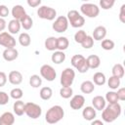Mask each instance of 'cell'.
I'll list each match as a JSON object with an SVG mask.
<instances>
[{
	"mask_svg": "<svg viewBox=\"0 0 125 125\" xmlns=\"http://www.w3.org/2000/svg\"><path fill=\"white\" fill-rule=\"evenodd\" d=\"M107 85H108V87L110 89L116 90L120 86V79L115 77V76H110L108 78V80H107Z\"/></svg>",
	"mask_w": 125,
	"mask_h": 125,
	"instance_id": "d6a6232c",
	"label": "cell"
},
{
	"mask_svg": "<svg viewBox=\"0 0 125 125\" xmlns=\"http://www.w3.org/2000/svg\"><path fill=\"white\" fill-rule=\"evenodd\" d=\"M29 85L32 88H39L42 85V78L37 74L31 75L29 77Z\"/></svg>",
	"mask_w": 125,
	"mask_h": 125,
	"instance_id": "1f68e13d",
	"label": "cell"
},
{
	"mask_svg": "<svg viewBox=\"0 0 125 125\" xmlns=\"http://www.w3.org/2000/svg\"><path fill=\"white\" fill-rule=\"evenodd\" d=\"M9 13H10V11H9V9H8L7 6L0 5V18H2V19L6 18L9 15Z\"/></svg>",
	"mask_w": 125,
	"mask_h": 125,
	"instance_id": "b9f144b4",
	"label": "cell"
},
{
	"mask_svg": "<svg viewBox=\"0 0 125 125\" xmlns=\"http://www.w3.org/2000/svg\"><path fill=\"white\" fill-rule=\"evenodd\" d=\"M12 16L15 20H18V21H21L25 15V10L24 8L21 6V5H15L13 8H12Z\"/></svg>",
	"mask_w": 125,
	"mask_h": 125,
	"instance_id": "2e32d148",
	"label": "cell"
},
{
	"mask_svg": "<svg viewBox=\"0 0 125 125\" xmlns=\"http://www.w3.org/2000/svg\"><path fill=\"white\" fill-rule=\"evenodd\" d=\"M84 104H85V98L82 95H75V96H73L71 98L70 102H69L70 107L72 109H74V110L82 108Z\"/></svg>",
	"mask_w": 125,
	"mask_h": 125,
	"instance_id": "7c38bea8",
	"label": "cell"
},
{
	"mask_svg": "<svg viewBox=\"0 0 125 125\" xmlns=\"http://www.w3.org/2000/svg\"><path fill=\"white\" fill-rule=\"evenodd\" d=\"M105 81H106V78L103 72L98 71L93 75V83L98 86H103L105 83Z\"/></svg>",
	"mask_w": 125,
	"mask_h": 125,
	"instance_id": "83f0119b",
	"label": "cell"
},
{
	"mask_svg": "<svg viewBox=\"0 0 125 125\" xmlns=\"http://www.w3.org/2000/svg\"><path fill=\"white\" fill-rule=\"evenodd\" d=\"M105 35H106V28L103 25H99L93 30L92 38L96 41H102L104 39Z\"/></svg>",
	"mask_w": 125,
	"mask_h": 125,
	"instance_id": "4fadbf2b",
	"label": "cell"
},
{
	"mask_svg": "<svg viewBox=\"0 0 125 125\" xmlns=\"http://www.w3.org/2000/svg\"><path fill=\"white\" fill-rule=\"evenodd\" d=\"M86 62L88 64V67L89 69L92 68V69H96L100 66L101 64V59L99 56L97 55H90L87 59H86Z\"/></svg>",
	"mask_w": 125,
	"mask_h": 125,
	"instance_id": "d6986e66",
	"label": "cell"
},
{
	"mask_svg": "<svg viewBox=\"0 0 125 125\" xmlns=\"http://www.w3.org/2000/svg\"><path fill=\"white\" fill-rule=\"evenodd\" d=\"M24 113L31 119H37L42 114V108L39 104L35 103H26L24 107Z\"/></svg>",
	"mask_w": 125,
	"mask_h": 125,
	"instance_id": "5b68a950",
	"label": "cell"
},
{
	"mask_svg": "<svg viewBox=\"0 0 125 125\" xmlns=\"http://www.w3.org/2000/svg\"><path fill=\"white\" fill-rule=\"evenodd\" d=\"M80 90L83 94H91L95 90V84L90 80L83 81L80 85Z\"/></svg>",
	"mask_w": 125,
	"mask_h": 125,
	"instance_id": "7402d4cb",
	"label": "cell"
},
{
	"mask_svg": "<svg viewBox=\"0 0 125 125\" xmlns=\"http://www.w3.org/2000/svg\"><path fill=\"white\" fill-rule=\"evenodd\" d=\"M20 22H21V26L23 27V29H25V30L30 29V28L32 27V25H33V21H32L31 17L28 16L27 14L20 21Z\"/></svg>",
	"mask_w": 125,
	"mask_h": 125,
	"instance_id": "f1b7e54d",
	"label": "cell"
},
{
	"mask_svg": "<svg viewBox=\"0 0 125 125\" xmlns=\"http://www.w3.org/2000/svg\"><path fill=\"white\" fill-rule=\"evenodd\" d=\"M10 96H11V98H13L14 100L18 101V100H21V97L23 96V92H22V90H21V88H14V89L11 90Z\"/></svg>",
	"mask_w": 125,
	"mask_h": 125,
	"instance_id": "d590c367",
	"label": "cell"
},
{
	"mask_svg": "<svg viewBox=\"0 0 125 125\" xmlns=\"http://www.w3.org/2000/svg\"><path fill=\"white\" fill-rule=\"evenodd\" d=\"M119 20L121 22H125V4H123L120 8V13H119Z\"/></svg>",
	"mask_w": 125,
	"mask_h": 125,
	"instance_id": "f6af8a7d",
	"label": "cell"
},
{
	"mask_svg": "<svg viewBox=\"0 0 125 125\" xmlns=\"http://www.w3.org/2000/svg\"><path fill=\"white\" fill-rule=\"evenodd\" d=\"M40 4H41V0H27V5L32 8L38 7Z\"/></svg>",
	"mask_w": 125,
	"mask_h": 125,
	"instance_id": "bcb514c9",
	"label": "cell"
},
{
	"mask_svg": "<svg viewBox=\"0 0 125 125\" xmlns=\"http://www.w3.org/2000/svg\"><path fill=\"white\" fill-rule=\"evenodd\" d=\"M40 75L47 81H54L57 77V72L55 68L50 64H43L40 67Z\"/></svg>",
	"mask_w": 125,
	"mask_h": 125,
	"instance_id": "9c48e42d",
	"label": "cell"
},
{
	"mask_svg": "<svg viewBox=\"0 0 125 125\" xmlns=\"http://www.w3.org/2000/svg\"><path fill=\"white\" fill-rule=\"evenodd\" d=\"M74 78H75V71L70 67H66L64 70H62L61 74L60 82L62 87H70L74 81Z\"/></svg>",
	"mask_w": 125,
	"mask_h": 125,
	"instance_id": "52a82bcc",
	"label": "cell"
},
{
	"mask_svg": "<svg viewBox=\"0 0 125 125\" xmlns=\"http://www.w3.org/2000/svg\"><path fill=\"white\" fill-rule=\"evenodd\" d=\"M52 27L56 32H59V33L66 31V29L68 28V21H67L66 17H64V16L58 17L55 20V21L53 22Z\"/></svg>",
	"mask_w": 125,
	"mask_h": 125,
	"instance_id": "30bf717a",
	"label": "cell"
},
{
	"mask_svg": "<svg viewBox=\"0 0 125 125\" xmlns=\"http://www.w3.org/2000/svg\"><path fill=\"white\" fill-rule=\"evenodd\" d=\"M44 46L48 51H55L57 50V38L54 36H50L48 37L45 42H44Z\"/></svg>",
	"mask_w": 125,
	"mask_h": 125,
	"instance_id": "484cf974",
	"label": "cell"
},
{
	"mask_svg": "<svg viewBox=\"0 0 125 125\" xmlns=\"http://www.w3.org/2000/svg\"><path fill=\"white\" fill-rule=\"evenodd\" d=\"M19 57V52L16 48L5 49L3 51V58L6 62H13Z\"/></svg>",
	"mask_w": 125,
	"mask_h": 125,
	"instance_id": "9a60e30c",
	"label": "cell"
},
{
	"mask_svg": "<svg viewBox=\"0 0 125 125\" xmlns=\"http://www.w3.org/2000/svg\"><path fill=\"white\" fill-rule=\"evenodd\" d=\"M0 45L5 47V49L15 48L16 47V39L9 32L3 31L0 33Z\"/></svg>",
	"mask_w": 125,
	"mask_h": 125,
	"instance_id": "8fae6325",
	"label": "cell"
},
{
	"mask_svg": "<svg viewBox=\"0 0 125 125\" xmlns=\"http://www.w3.org/2000/svg\"><path fill=\"white\" fill-rule=\"evenodd\" d=\"M115 1L114 0H100V6L104 10H109L113 7Z\"/></svg>",
	"mask_w": 125,
	"mask_h": 125,
	"instance_id": "f35d334b",
	"label": "cell"
},
{
	"mask_svg": "<svg viewBox=\"0 0 125 125\" xmlns=\"http://www.w3.org/2000/svg\"><path fill=\"white\" fill-rule=\"evenodd\" d=\"M21 22L20 21L18 20H11L8 23V30H9V33L10 34H17L20 32V29H21Z\"/></svg>",
	"mask_w": 125,
	"mask_h": 125,
	"instance_id": "44dd1931",
	"label": "cell"
},
{
	"mask_svg": "<svg viewBox=\"0 0 125 125\" xmlns=\"http://www.w3.org/2000/svg\"><path fill=\"white\" fill-rule=\"evenodd\" d=\"M15 123V115L10 112L6 111L0 116V125H14Z\"/></svg>",
	"mask_w": 125,
	"mask_h": 125,
	"instance_id": "ac0fdd59",
	"label": "cell"
},
{
	"mask_svg": "<svg viewBox=\"0 0 125 125\" xmlns=\"http://www.w3.org/2000/svg\"><path fill=\"white\" fill-rule=\"evenodd\" d=\"M71 65L76 68L78 70V72L80 73H86L89 70L88 64L86 62V59L82 56V55H74L72 56L71 60H70Z\"/></svg>",
	"mask_w": 125,
	"mask_h": 125,
	"instance_id": "277c9868",
	"label": "cell"
},
{
	"mask_svg": "<svg viewBox=\"0 0 125 125\" xmlns=\"http://www.w3.org/2000/svg\"><path fill=\"white\" fill-rule=\"evenodd\" d=\"M66 19L68 21V24L70 23V25L74 28H78L84 25L85 23V19L83 16H81L80 13H78V11L76 10H70L67 13Z\"/></svg>",
	"mask_w": 125,
	"mask_h": 125,
	"instance_id": "3957f363",
	"label": "cell"
},
{
	"mask_svg": "<svg viewBox=\"0 0 125 125\" xmlns=\"http://www.w3.org/2000/svg\"><path fill=\"white\" fill-rule=\"evenodd\" d=\"M64 116V110L61 105H53L50 107L46 114H45V120L49 124H56L59 121H61Z\"/></svg>",
	"mask_w": 125,
	"mask_h": 125,
	"instance_id": "7a4b0ae2",
	"label": "cell"
},
{
	"mask_svg": "<svg viewBox=\"0 0 125 125\" xmlns=\"http://www.w3.org/2000/svg\"><path fill=\"white\" fill-rule=\"evenodd\" d=\"M60 95L63 99H69L73 95V90L71 87H62L60 90Z\"/></svg>",
	"mask_w": 125,
	"mask_h": 125,
	"instance_id": "e575fe53",
	"label": "cell"
},
{
	"mask_svg": "<svg viewBox=\"0 0 125 125\" xmlns=\"http://www.w3.org/2000/svg\"><path fill=\"white\" fill-rule=\"evenodd\" d=\"M37 15L40 19L47 20V21H53L57 17V12L54 8L49 6H40L37 10Z\"/></svg>",
	"mask_w": 125,
	"mask_h": 125,
	"instance_id": "ba28073f",
	"label": "cell"
},
{
	"mask_svg": "<svg viewBox=\"0 0 125 125\" xmlns=\"http://www.w3.org/2000/svg\"><path fill=\"white\" fill-rule=\"evenodd\" d=\"M6 28V21L2 18H0V33L3 32V30Z\"/></svg>",
	"mask_w": 125,
	"mask_h": 125,
	"instance_id": "7dc6e473",
	"label": "cell"
},
{
	"mask_svg": "<svg viewBox=\"0 0 125 125\" xmlns=\"http://www.w3.org/2000/svg\"><path fill=\"white\" fill-rule=\"evenodd\" d=\"M24 107H25V104L21 101V100H18L14 103L13 104V109H14V112L16 115L18 116H21L23 113H24Z\"/></svg>",
	"mask_w": 125,
	"mask_h": 125,
	"instance_id": "603a6c76",
	"label": "cell"
},
{
	"mask_svg": "<svg viewBox=\"0 0 125 125\" xmlns=\"http://www.w3.org/2000/svg\"><path fill=\"white\" fill-rule=\"evenodd\" d=\"M121 114V105L117 104H108L103 109L102 112V119L104 122L111 123L115 121Z\"/></svg>",
	"mask_w": 125,
	"mask_h": 125,
	"instance_id": "6da1fadb",
	"label": "cell"
},
{
	"mask_svg": "<svg viewBox=\"0 0 125 125\" xmlns=\"http://www.w3.org/2000/svg\"><path fill=\"white\" fill-rule=\"evenodd\" d=\"M19 42H20V44H21V46H23V47H27V46H29L30 43H31L30 35H29L28 33H26V32H22V33H21L20 36H19Z\"/></svg>",
	"mask_w": 125,
	"mask_h": 125,
	"instance_id": "4dcf8cb0",
	"label": "cell"
},
{
	"mask_svg": "<svg viewBox=\"0 0 125 125\" xmlns=\"http://www.w3.org/2000/svg\"><path fill=\"white\" fill-rule=\"evenodd\" d=\"M68 45H69V41L66 37L60 36V37L57 38V49H58V51L63 52L64 50H66L68 48Z\"/></svg>",
	"mask_w": 125,
	"mask_h": 125,
	"instance_id": "cb8c5ba5",
	"label": "cell"
},
{
	"mask_svg": "<svg viewBox=\"0 0 125 125\" xmlns=\"http://www.w3.org/2000/svg\"><path fill=\"white\" fill-rule=\"evenodd\" d=\"M9 95L6 93V92H3V91H0V105H5L8 104L9 102Z\"/></svg>",
	"mask_w": 125,
	"mask_h": 125,
	"instance_id": "60d3db41",
	"label": "cell"
},
{
	"mask_svg": "<svg viewBox=\"0 0 125 125\" xmlns=\"http://www.w3.org/2000/svg\"><path fill=\"white\" fill-rule=\"evenodd\" d=\"M97 115V112H96V109L93 107V106H86L83 111H82V116L85 120H88V121H92L95 119Z\"/></svg>",
	"mask_w": 125,
	"mask_h": 125,
	"instance_id": "ffe728a7",
	"label": "cell"
},
{
	"mask_svg": "<svg viewBox=\"0 0 125 125\" xmlns=\"http://www.w3.org/2000/svg\"><path fill=\"white\" fill-rule=\"evenodd\" d=\"M91 125H104V122L99 119H94V120H92Z\"/></svg>",
	"mask_w": 125,
	"mask_h": 125,
	"instance_id": "c3c4849f",
	"label": "cell"
},
{
	"mask_svg": "<svg viewBox=\"0 0 125 125\" xmlns=\"http://www.w3.org/2000/svg\"><path fill=\"white\" fill-rule=\"evenodd\" d=\"M8 80L13 85H20L22 82V74L18 70H12L8 75Z\"/></svg>",
	"mask_w": 125,
	"mask_h": 125,
	"instance_id": "5bb4252c",
	"label": "cell"
},
{
	"mask_svg": "<svg viewBox=\"0 0 125 125\" xmlns=\"http://www.w3.org/2000/svg\"><path fill=\"white\" fill-rule=\"evenodd\" d=\"M80 11L84 16L91 19L98 17L100 14V8L93 3H83L80 6Z\"/></svg>",
	"mask_w": 125,
	"mask_h": 125,
	"instance_id": "8992f818",
	"label": "cell"
},
{
	"mask_svg": "<svg viewBox=\"0 0 125 125\" xmlns=\"http://www.w3.org/2000/svg\"><path fill=\"white\" fill-rule=\"evenodd\" d=\"M81 46L84 49H91L94 46V39L92 38V36L87 35V37L84 39V41L81 43Z\"/></svg>",
	"mask_w": 125,
	"mask_h": 125,
	"instance_id": "ab89813d",
	"label": "cell"
},
{
	"mask_svg": "<svg viewBox=\"0 0 125 125\" xmlns=\"http://www.w3.org/2000/svg\"><path fill=\"white\" fill-rule=\"evenodd\" d=\"M92 104H93V107L96 110H103L105 107V105H106V102H105L104 97H102V96H95L92 99Z\"/></svg>",
	"mask_w": 125,
	"mask_h": 125,
	"instance_id": "e0dca14e",
	"label": "cell"
},
{
	"mask_svg": "<svg viewBox=\"0 0 125 125\" xmlns=\"http://www.w3.org/2000/svg\"><path fill=\"white\" fill-rule=\"evenodd\" d=\"M114 42L111 39H104L102 40V48L105 51H109L112 50L114 48Z\"/></svg>",
	"mask_w": 125,
	"mask_h": 125,
	"instance_id": "74e56055",
	"label": "cell"
},
{
	"mask_svg": "<svg viewBox=\"0 0 125 125\" xmlns=\"http://www.w3.org/2000/svg\"><path fill=\"white\" fill-rule=\"evenodd\" d=\"M105 102H108V104H117L118 103V98L116 95V92L114 91H109L105 94L104 98Z\"/></svg>",
	"mask_w": 125,
	"mask_h": 125,
	"instance_id": "836d02e7",
	"label": "cell"
},
{
	"mask_svg": "<svg viewBox=\"0 0 125 125\" xmlns=\"http://www.w3.org/2000/svg\"><path fill=\"white\" fill-rule=\"evenodd\" d=\"M51 60L54 63L56 64H60L62 62H63L65 61V54L62 51H56L52 54V57H51Z\"/></svg>",
	"mask_w": 125,
	"mask_h": 125,
	"instance_id": "d4e9b609",
	"label": "cell"
},
{
	"mask_svg": "<svg viewBox=\"0 0 125 125\" xmlns=\"http://www.w3.org/2000/svg\"><path fill=\"white\" fill-rule=\"evenodd\" d=\"M111 72H112V76H115L120 79L124 76V67L121 63H115L112 66Z\"/></svg>",
	"mask_w": 125,
	"mask_h": 125,
	"instance_id": "4316f807",
	"label": "cell"
},
{
	"mask_svg": "<svg viewBox=\"0 0 125 125\" xmlns=\"http://www.w3.org/2000/svg\"><path fill=\"white\" fill-rule=\"evenodd\" d=\"M39 96L42 100L44 101H48L52 98L53 96V91L50 87H43L40 89V92H39Z\"/></svg>",
	"mask_w": 125,
	"mask_h": 125,
	"instance_id": "f546056e",
	"label": "cell"
},
{
	"mask_svg": "<svg viewBox=\"0 0 125 125\" xmlns=\"http://www.w3.org/2000/svg\"><path fill=\"white\" fill-rule=\"evenodd\" d=\"M6 83H7V75L5 72L0 71V87L5 86Z\"/></svg>",
	"mask_w": 125,
	"mask_h": 125,
	"instance_id": "ee69618b",
	"label": "cell"
},
{
	"mask_svg": "<svg viewBox=\"0 0 125 125\" xmlns=\"http://www.w3.org/2000/svg\"><path fill=\"white\" fill-rule=\"evenodd\" d=\"M87 37V34H86V32H85V30H78L75 34H74V41L76 42V43H79V44H81L83 41H84V39Z\"/></svg>",
	"mask_w": 125,
	"mask_h": 125,
	"instance_id": "8d00e7d4",
	"label": "cell"
},
{
	"mask_svg": "<svg viewBox=\"0 0 125 125\" xmlns=\"http://www.w3.org/2000/svg\"><path fill=\"white\" fill-rule=\"evenodd\" d=\"M116 95H117L118 101H125V88L124 87L119 88L116 92Z\"/></svg>",
	"mask_w": 125,
	"mask_h": 125,
	"instance_id": "7bdbcfd3",
	"label": "cell"
}]
</instances>
